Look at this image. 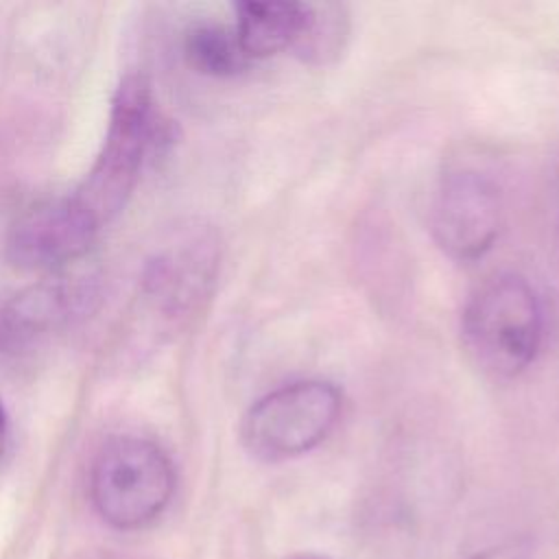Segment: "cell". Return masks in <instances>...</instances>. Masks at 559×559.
Segmentation results:
<instances>
[{
  "label": "cell",
  "mask_w": 559,
  "mask_h": 559,
  "mask_svg": "<svg viewBox=\"0 0 559 559\" xmlns=\"http://www.w3.org/2000/svg\"><path fill=\"white\" fill-rule=\"evenodd\" d=\"M166 140V127L155 111L151 81L127 74L111 98L105 142L81 186L70 194L76 207L100 229L131 197L144 159Z\"/></svg>",
  "instance_id": "6da1fadb"
},
{
  "label": "cell",
  "mask_w": 559,
  "mask_h": 559,
  "mask_svg": "<svg viewBox=\"0 0 559 559\" xmlns=\"http://www.w3.org/2000/svg\"><path fill=\"white\" fill-rule=\"evenodd\" d=\"M461 338L472 362L496 380L520 376L544 341V308L533 284L520 273H493L467 297Z\"/></svg>",
  "instance_id": "7a4b0ae2"
},
{
  "label": "cell",
  "mask_w": 559,
  "mask_h": 559,
  "mask_svg": "<svg viewBox=\"0 0 559 559\" xmlns=\"http://www.w3.org/2000/svg\"><path fill=\"white\" fill-rule=\"evenodd\" d=\"M175 485V465L164 448L135 435L109 439L90 469L92 504L118 531L155 522L170 504Z\"/></svg>",
  "instance_id": "3957f363"
},
{
  "label": "cell",
  "mask_w": 559,
  "mask_h": 559,
  "mask_svg": "<svg viewBox=\"0 0 559 559\" xmlns=\"http://www.w3.org/2000/svg\"><path fill=\"white\" fill-rule=\"evenodd\" d=\"M343 393L328 380H297L255 400L240 421L242 448L258 461L280 463L308 454L336 428Z\"/></svg>",
  "instance_id": "277c9868"
},
{
  "label": "cell",
  "mask_w": 559,
  "mask_h": 559,
  "mask_svg": "<svg viewBox=\"0 0 559 559\" xmlns=\"http://www.w3.org/2000/svg\"><path fill=\"white\" fill-rule=\"evenodd\" d=\"M500 227L502 194L489 175L469 166L441 175L430 205V229L448 258L459 262L483 258L493 247Z\"/></svg>",
  "instance_id": "5b68a950"
},
{
  "label": "cell",
  "mask_w": 559,
  "mask_h": 559,
  "mask_svg": "<svg viewBox=\"0 0 559 559\" xmlns=\"http://www.w3.org/2000/svg\"><path fill=\"white\" fill-rule=\"evenodd\" d=\"M218 238L205 225L173 231L144 266V293L155 308L181 317L201 306L218 271Z\"/></svg>",
  "instance_id": "8992f818"
},
{
  "label": "cell",
  "mask_w": 559,
  "mask_h": 559,
  "mask_svg": "<svg viewBox=\"0 0 559 559\" xmlns=\"http://www.w3.org/2000/svg\"><path fill=\"white\" fill-rule=\"evenodd\" d=\"M98 227L70 197L24 210L9 227L7 255L13 264L35 271H61L83 258Z\"/></svg>",
  "instance_id": "52a82bcc"
},
{
  "label": "cell",
  "mask_w": 559,
  "mask_h": 559,
  "mask_svg": "<svg viewBox=\"0 0 559 559\" xmlns=\"http://www.w3.org/2000/svg\"><path fill=\"white\" fill-rule=\"evenodd\" d=\"M94 290L87 275L52 271L0 308V343L22 345L79 317Z\"/></svg>",
  "instance_id": "ba28073f"
},
{
  "label": "cell",
  "mask_w": 559,
  "mask_h": 559,
  "mask_svg": "<svg viewBox=\"0 0 559 559\" xmlns=\"http://www.w3.org/2000/svg\"><path fill=\"white\" fill-rule=\"evenodd\" d=\"M236 11V35L251 61L290 50L304 20V2H238Z\"/></svg>",
  "instance_id": "9c48e42d"
},
{
  "label": "cell",
  "mask_w": 559,
  "mask_h": 559,
  "mask_svg": "<svg viewBox=\"0 0 559 559\" xmlns=\"http://www.w3.org/2000/svg\"><path fill=\"white\" fill-rule=\"evenodd\" d=\"M183 57L192 70L205 76H236L251 63L236 28L218 22H194L183 33Z\"/></svg>",
  "instance_id": "30bf717a"
},
{
  "label": "cell",
  "mask_w": 559,
  "mask_h": 559,
  "mask_svg": "<svg viewBox=\"0 0 559 559\" xmlns=\"http://www.w3.org/2000/svg\"><path fill=\"white\" fill-rule=\"evenodd\" d=\"M349 37V11L338 2H304V20L293 52L310 66L334 61Z\"/></svg>",
  "instance_id": "8fae6325"
},
{
  "label": "cell",
  "mask_w": 559,
  "mask_h": 559,
  "mask_svg": "<svg viewBox=\"0 0 559 559\" xmlns=\"http://www.w3.org/2000/svg\"><path fill=\"white\" fill-rule=\"evenodd\" d=\"M467 559H533V542L528 537H511L496 542Z\"/></svg>",
  "instance_id": "7c38bea8"
},
{
  "label": "cell",
  "mask_w": 559,
  "mask_h": 559,
  "mask_svg": "<svg viewBox=\"0 0 559 559\" xmlns=\"http://www.w3.org/2000/svg\"><path fill=\"white\" fill-rule=\"evenodd\" d=\"M550 186H552V207H555V229L559 238V153L552 159V175H550Z\"/></svg>",
  "instance_id": "4fadbf2b"
},
{
  "label": "cell",
  "mask_w": 559,
  "mask_h": 559,
  "mask_svg": "<svg viewBox=\"0 0 559 559\" xmlns=\"http://www.w3.org/2000/svg\"><path fill=\"white\" fill-rule=\"evenodd\" d=\"M7 441H9V419H7V411H4L2 400H0V456L7 450Z\"/></svg>",
  "instance_id": "5bb4252c"
},
{
  "label": "cell",
  "mask_w": 559,
  "mask_h": 559,
  "mask_svg": "<svg viewBox=\"0 0 559 559\" xmlns=\"http://www.w3.org/2000/svg\"><path fill=\"white\" fill-rule=\"evenodd\" d=\"M293 559H328V557H321V555H299V557H293Z\"/></svg>",
  "instance_id": "9a60e30c"
}]
</instances>
